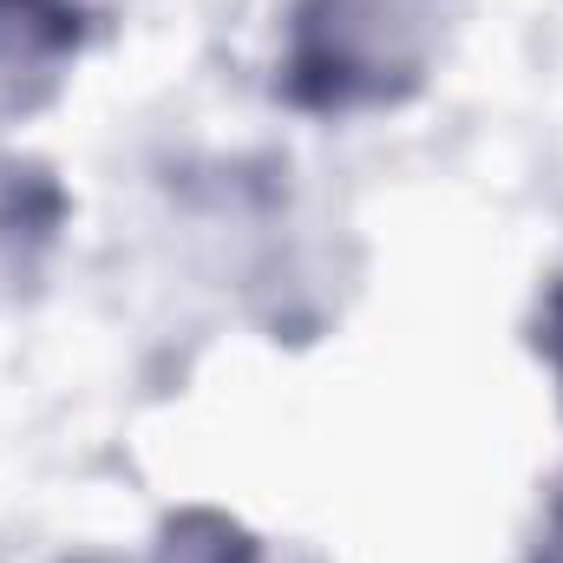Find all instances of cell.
Masks as SVG:
<instances>
[{"instance_id":"cell-1","label":"cell","mask_w":563,"mask_h":563,"mask_svg":"<svg viewBox=\"0 0 563 563\" xmlns=\"http://www.w3.org/2000/svg\"><path fill=\"white\" fill-rule=\"evenodd\" d=\"M452 0H301L282 92L301 112H380L413 99L445 46Z\"/></svg>"},{"instance_id":"cell-2","label":"cell","mask_w":563,"mask_h":563,"mask_svg":"<svg viewBox=\"0 0 563 563\" xmlns=\"http://www.w3.org/2000/svg\"><path fill=\"white\" fill-rule=\"evenodd\" d=\"M79 33V0H0V125L40 112L59 92Z\"/></svg>"},{"instance_id":"cell-3","label":"cell","mask_w":563,"mask_h":563,"mask_svg":"<svg viewBox=\"0 0 563 563\" xmlns=\"http://www.w3.org/2000/svg\"><path fill=\"white\" fill-rule=\"evenodd\" d=\"M531 563H563V485H558V498H551V518H544V531H538Z\"/></svg>"},{"instance_id":"cell-4","label":"cell","mask_w":563,"mask_h":563,"mask_svg":"<svg viewBox=\"0 0 563 563\" xmlns=\"http://www.w3.org/2000/svg\"><path fill=\"white\" fill-rule=\"evenodd\" d=\"M544 354L558 361V380H563V288L551 295V308H544Z\"/></svg>"}]
</instances>
